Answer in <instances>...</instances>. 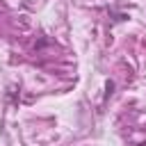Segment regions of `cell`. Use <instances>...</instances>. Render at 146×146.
Masks as SVG:
<instances>
[]
</instances>
